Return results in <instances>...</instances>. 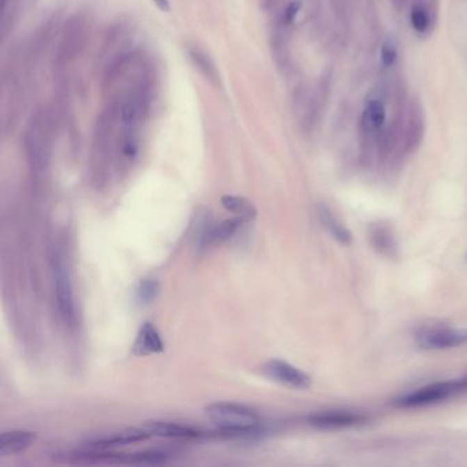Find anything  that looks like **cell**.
<instances>
[{
    "label": "cell",
    "instance_id": "1",
    "mask_svg": "<svg viewBox=\"0 0 467 467\" xmlns=\"http://www.w3.org/2000/svg\"><path fill=\"white\" fill-rule=\"evenodd\" d=\"M206 414L219 433L226 437H251L262 434L259 414L239 403L218 402L206 407Z\"/></svg>",
    "mask_w": 467,
    "mask_h": 467
},
{
    "label": "cell",
    "instance_id": "2",
    "mask_svg": "<svg viewBox=\"0 0 467 467\" xmlns=\"http://www.w3.org/2000/svg\"><path fill=\"white\" fill-rule=\"evenodd\" d=\"M51 120L44 110L38 111L28 125L26 147L35 162H40L47 157L51 141Z\"/></svg>",
    "mask_w": 467,
    "mask_h": 467
},
{
    "label": "cell",
    "instance_id": "3",
    "mask_svg": "<svg viewBox=\"0 0 467 467\" xmlns=\"http://www.w3.org/2000/svg\"><path fill=\"white\" fill-rule=\"evenodd\" d=\"M464 383L454 382H437L417 389L415 392L403 396L397 400V406L400 407H420L432 403H437L440 400L447 399L452 392L462 388Z\"/></svg>",
    "mask_w": 467,
    "mask_h": 467
},
{
    "label": "cell",
    "instance_id": "4",
    "mask_svg": "<svg viewBox=\"0 0 467 467\" xmlns=\"http://www.w3.org/2000/svg\"><path fill=\"white\" fill-rule=\"evenodd\" d=\"M263 372L273 381L280 382L291 388L308 389L311 385V379L308 374L299 370L291 363L280 359H271L266 362L263 366Z\"/></svg>",
    "mask_w": 467,
    "mask_h": 467
},
{
    "label": "cell",
    "instance_id": "5",
    "mask_svg": "<svg viewBox=\"0 0 467 467\" xmlns=\"http://www.w3.org/2000/svg\"><path fill=\"white\" fill-rule=\"evenodd\" d=\"M55 284H56V301L59 312L63 317V319L72 325L76 317L73 287L68 267L62 259H58L55 266Z\"/></svg>",
    "mask_w": 467,
    "mask_h": 467
},
{
    "label": "cell",
    "instance_id": "6",
    "mask_svg": "<svg viewBox=\"0 0 467 467\" xmlns=\"http://www.w3.org/2000/svg\"><path fill=\"white\" fill-rule=\"evenodd\" d=\"M417 342L425 349H444L467 344V331L465 329H434L421 333Z\"/></svg>",
    "mask_w": 467,
    "mask_h": 467
},
{
    "label": "cell",
    "instance_id": "7",
    "mask_svg": "<svg viewBox=\"0 0 467 467\" xmlns=\"http://www.w3.org/2000/svg\"><path fill=\"white\" fill-rule=\"evenodd\" d=\"M141 429L151 437H164L174 440H191L202 436L200 430L188 425L166 422V421H150L141 426Z\"/></svg>",
    "mask_w": 467,
    "mask_h": 467
},
{
    "label": "cell",
    "instance_id": "8",
    "mask_svg": "<svg viewBox=\"0 0 467 467\" xmlns=\"http://www.w3.org/2000/svg\"><path fill=\"white\" fill-rule=\"evenodd\" d=\"M165 349V344L158 332V329L151 324L145 322L141 325L137 338L133 342V355L136 356H147L159 354Z\"/></svg>",
    "mask_w": 467,
    "mask_h": 467
},
{
    "label": "cell",
    "instance_id": "9",
    "mask_svg": "<svg viewBox=\"0 0 467 467\" xmlns=\"http://www.w3.org/2000/svg\"><path fill=\"white\" fill-rule=\"evenodd\" d=\"M366 418L351 411H325L308 417V422L318 429H341L363 422Z\"/></svg>",
    "mask_w": 467,
    "mask_h": 467
},
{
    "label": "cell",
    "instance_id": "10",
    "mask_svg": "<svg viewBox=\"0 0 467 467\" xmlns=\"http://www.w3.org/2000/svg\"><path fill=\"white\" fill-rule=\"evenodd\" d=\"M150 436L140 427V429H127L120 433H113L110 436L93 438L88 443L89 448L93 450H110L113 447L127 445L130 443H138L147 440Z\"/></svg>",
    "mask_w": 467,
    "mask_h": 467
},
{
    "label": "cell",
    "instance_id": "11",
    "mask_svg": "<svg viewBox=\"0 0 467 467\" xmlns=\"http://www.w3.org/2000/svg\"><path fill=\"white\" fill-rule=\"evenodd\" d=\"M244 222L246 221H243L242 218L235 216L232 219H226L218 225H214L212 228H209L200 237V246L209 247V246H216V244H222L228 242L237 233V230Z\"/></svg>",
    "mask_w": 467,
    "mask_h": 467
},
{
    "label": "cell",
    "instance_id": "12",
    "mask_svg": "<svg viewBox=\"0 0 467 467\" xmlns=\"http://www.w3.org/2000/svg\"><path fill=\"white\" fill-rule=\"evenodd\" d=\"M38 434L29 430H10L0 436V455L17 454L31 447Z\"/></svg>",
    "mask_w": 467,
    "mask_h": 467
},
{
    "label": "cell",
    "instance_id": "13",
    "mask_svg": "<svg viewBox=\"0 0 467 467\" xmlns=\"http://www.w3.org/2000/svg\"><path fill=\"white\" fill-rule=\"evenodd\" d=\"M222 206L232 214H235L236 216L242 218L243 221L248 222L253 221L256 216V209L254 205L242 196H233V195H226L221 199Z\"/></svg>",
    "mask_w": 467,
    "mask_h": 467
},
{
    "label": "cell",
    "instance_id": "14",
    "mask_svg": "<svg viewBox=\"0 0 467 467\" xmlns=\"http://www.w3.org/2000/svg\"><path fill=\"white\" fill-rule=\"evenodd\" d=\"M386 120V110L385 104L380 97H372L369 99L365 114H363V122L367 129L379 130L383 127Z\"/></svg>",
    "mask_w": 467,
    "mask_h": 467
},
{
    "label": "cell",
    "instance_id": "15",
    "mask_svg": "<svg viewBox=\"0 0 467 467\" xmlns=\"http://www.w3.org/2000/svg\"><path fill=\"white\" fill-rule=\"evenodd\" d=\"M319 216H321L324 225L331 230V233L335 236V239L339 240L341 244L348 246L351 243L352 236H351L349 230L342 223H340L339 221L333 216L332 212L324 207V209L319 210Z\"/></svg>",
    "mask_w": 467,
    "mask_h": 467
},
{
    "label": "cell",
    "instance_id": "16",
    "mask_svg": "<svg viewBox=\"0 0 467 467\" xmlns=\"http://www.w3.org/2000/svg\"><path fill=\"white\" fill-rule=\"evenodd\" d=\"M372 240L374 247L382 254L392 256L396 251V242L388 228L376 226L372 229Z\"/></svg>",
    "mask_w": 467,
    "mask_h": 467
},
{
    "label": "cell",
    "instance_id": "17",
    "mask_svg": "<svg viewBox=\"0 0 467 467\" xmlns=\"http://www.w3.org/2000/svg\"><path fill=\"white\" fill-rule=\"evenodd\" d=\"M159 291H161V287H159V283L157 280L144 278L138 283V285L136 288V292H134V296H136L137 303L148 304L158 297Z\"/></svg>",
    "mask_w": 467,
    "mask_h": 467
},
{
    "label": "cell",
    "instance_id": "18",
    "mask_svg": "<svg viewBox=\"0 0 467 467\" xmlns=\"http://www.w3.org/2000/svg\"><path fill=\"white\" fill-rule=\"evenodd\" d=\"M410 21L413 28L418 32V33H424L429 26V14L426 11L424 6L421 4H414L411 8V14H410Z\"/></svg>",
    "mask_w": 467,
    "mask_h": 467
},
{
    "label": "cell",
    "instance_id": "19",
    "mask_svg": "<svg viewBox=\"0 0 467 467\" xmlns=\"http://www.w3.org/2000/svg\"><path fill=\"white\" fill-rule=\"evenodd\" d=\"M397 61V47L392 39L385 40L381 45V62L385 68H390Z\"/></svg>",
    "mask_w": 467,
    "mask_h": 467
},
{
    "label": "cell",
    "instance_id": "20",
    "mask_svg": "<svg viewBox=\"0 0 467 467\" xmlns=\"http://www.w3.org/2000/svg\"><path fill=\"white\" fill-rule=\"evenodd\" d=\"M191 55H192V58L195 59L196 65H198L200 69H205L206 73H207V76L212 77V74H214V68H212L210 61L207 59V56H206L205 54H202L200 51H192Z\"/></svg>",
    "mask_w": 467,
    "mask_h": 467
},
{
    "label": "cell",
    "instance_id": "21",
    "mask_svg": "<svg viewBox=\"0 0 467 467\" xmlns=\"http://www.w3.org/2000/svg\"><path fill=\"white\" fill-rule=\"evenodd\" d=\"M299 8H300V3L299 1H294V3H291L290 4V7L287 8V14H285V17H287V21L291 24L294 19H295V17L297 15V11H299Z\"/></svg>",
    "mask_w": 467,
    "mask_h": 467
},
{
    "label": "cell",
    "instance_id": "22",
    "mask_svg": "<svg viewBox=\"0 0 467 467\" xmlns=\"http://www.w3.org/2000/svg\"><path fill=\"white\" fill-rule=\"evenodd\" d=\"M155 4H157V7L159 8V10H162V11H165V13H168L170 10V1L169 0H152Z\"/></svg>",
    "mask_w": 467,
    "mask_h": 467
}]
</instances>
